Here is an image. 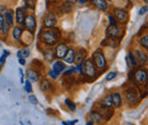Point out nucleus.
I'll use <instances>...</instances> for the list:
<instances>
[{"instance_id":"obj_1","label":"nucleus","mask_w":148,"mask_h":125,"mask_svg":"<svg viewBox=\"0 0 148 125\" xmlns=\"http://www.w3.org/2000/svg\"><path fill=\"white\" fill-rule=\"evenodd\" d=\"M41 40L48 46H54L58 41V34L54 30H46L41 34Z\"/></svg>"},{"instance_id":"obj_2","label":"nucleus","mask_w":148,"mask_h":125,"mask_svg":"<svg viewBox=\"0 0 148 125\" xmlns=\"http://www.w3.org/2000/svg\"><path fill=\"white\" fill-rule=\"evenodd\" d=\"M92 58H93L95 66L97 68H105L106 67L107 61H106V58H105V56H104V54L101 51H96L93 54Z\"/></svg>"},{"instance_id":"obj_3","label":"nucleus","mask_w":148,"mask_h":125,"mask_svg":"<svg viewBox=\"0 0 148 125\" xmlns=\"http://www.w3.org/2000/svg\"><path fill=\"white\" fill-rule=\"evenodd\" d=\"M82 72H83V74H86L89 77H92L96 75V66L90 59L84 60V63L82 65Z\"/></svg>"},{"instance_id":"obj_4","label":"nucleus","mask_w":148,"mask_h":125,"mask_svg":"<svg viewBox=\"0 0 148 125\" xmlns=\"http://www.w3.org/2000/svg\"><path fill=\"white\" fill-rule=\"evenodd\" d=\"M23 24H24V27H25L29 32H31V33H32V32H34L36 26H37L36 17H34L33 15H29V16H26V17L24 18Z\"/></svg>"},{"instance_id":"obj_5","label":"nucleus","mask_w":148,"mask_h":125,"mask_svg":"<svg viewBox=\"0 0 148 125\" xmlns=\"http://www.w3.org/2000/svg\"><path fill=\"white\" fill-rule=\"evenodd\" d=\"M134 80L137 83H147V72L143 68H139L137 70L136 73H134Z\"/></svg>"},{"instance_id":"obj_6","label":"nucleus","mask_w":148,"mask_h":125,"mask_svg":"<svg viewBox=\"0 0 148 125\" xmlns=\"http://www.w3.org/2000/svg\"><path fill=\"white\" fill-rule=\"evenodd\" d=\"M56 16L53 13H49L46 15V17L43 18V25L47 27V29H51L56 25Z\"/></svg>"},{"instance_id":"obj_7","label":"nucleus","mask_w":148,"mask_h":125,"mask_svg":"<svg viewBox=\"0 0 148 125\" xmlns=\"http://www.w3.org/2000/svg\"><path fill=\"white\" fill-rule=\"evenodd\" d=\"M125 93H127V100L129 101L130 104H136V102H138V93H137L136 89L130 88V89H128L125 91Z\"/></svg>"},{"instance_id":"obj_8","label":"nucleus","mask_w":148,"mask_h":125,"mask_svg":"<svg viewBox=\"0 0 148 125\" xmlns=\"http://www.w3.org/2000/svg\"><path fill=\"white\" fill-rule=\"evenodd\" d=\"M67 50H69V48H67V46H66L65 43H59V44H57L56 51H55L56 57H57V58H64V56L67 53Z\"/></svg>"},{"instance_id":"obj_9","label":"nucleus","mask_w":148,"mask_h":125,"mask_svg":"<svg viewBox=\"0 0 148 125\" xmlns=\"http://www.w3.org/2000/svg\"><path fill=\"white\" fill-rule=\"evenodd\" d=\"M114 15H115V18L117 20H120L121 23H125L127 22L128 15H127V12L124 9H120V8L114 9Z\"/></svg>"},{"instance_id":"obj_10","label":"nucleus","mask_w":148,"mask_h":125,"mask_svg":"<svg viewBox=\"0 0 148 125\" xmlns=\"http://www.w3.org/2000/svg\"><path fill=\"white\" fill-rule=\"evenodd\" d=\"M134 57H136V60L140 65H144L147 61V55L145 54L144 51H141V50H134Z\"/></svg>"},{"instance_id":"obj_11","label":"nucleus","mask_w":148,"mask_h":125,"mask_svg":"<svg viewBox=\"0 0 148 125\" xmlns=\"http://www.w3.org/2000/svg\"><path fill=\"white\" fill-rule=\"evenodd\" d=\"M92 3H93V6H95L96 8H98L99 10L105 12V10L108 9V3H107L106 0H92Z\"/></svg>"},{"instance_id":"obj_12","label":"nucleus","mask_w":148,"mask_h":125,"mask_svg":"<svg viewBox=\"0 0 148 125\" xmlns=\"http://www.w3.org/2000/svg\"><path fill=\"white\" fill-rule=\"evenodd\" d=\"M111 97H112V102H113V105H114L116 108L121 107V105H122L121 94H120L119 92H114V93H112L111 94Z\"/></svg>"},{"instance_id":"obj_13","label":"nucleus","mask_w":148,"mask_h":125,"mask_svg":"<svg viewBox=\"0 0 148 125\" xmlns=\"http://www.w3.org/2000/svg\"><path fill=\"white\" fill-rule=\"evenodd\" d=\"M5 22L7 23L8 26H13V24H14V12H13L12 9L6 10V14H5Z\"/></svg>"},{"instance_id":"obj_14","label":"nucleus","mask_w":148,"mask_h":125,"mask_svg":"<svg viewBox=\"0 0 148 125\" xmlns=\"http://www.w3.org/2000/svg\"><path fill=\"white\" fill-rule=\"evenodd\" d=\"M107 34L111 36V38H117L120 34V30L116 25H110L107 27Z\"/></svg>"},{"instance_id":"obj_15","label":"nucleus","mask_w":148,"mask_h":125,"mask_svg":"<svg viewBox=\"0 0 148 125\" xmlns=\"http://www.w3.org/2000/svg\"><path fill=\"white\" fill-rule=\"evenodd\" d=\"M26 75H27V79L30 82H37L39 80V73L34 70H27Z\"/></svg>"},{"instance_id":"obj_16","label":"nucleus","mask_w":148,"mask_h":125,"mask_svg":"<svg viewBox=\"0 0 148 125\" xmlns=\"http://www.w3.org/2000/svg\"><path fill=\"white\" fill-rule=\"evenodd\" d=\"M55 56H56L55 51H54L53 49H47V50L43 51V57H45V59H46L48 63H51V61L54 60Z\"/></svg>"},{"instance_id":"obj_17","label":"nucleus","mask_w":148,"mask_h":125,"mask_svg":"<svg viewBox=\"0 0 148 125\" xmlns=\"http://www.w3.org/2000/svg\"><path fill=\"white\" fill-rule=\"evenodd\" d=\"M74 55H75V51H74L73 49H69L67 53L64 56V60L66 63H69V64H73L74 61H75L74 60Z\"/></svg>"},{"instance_id":"obj_18","label":"nucleus","mask_w":148,"mask_h":125,"mask_svg":"<svg viewBox=\"0 0 148 125\" xmlns=\"http://www.w3.org/2000/svg\"><path fill=\"white\" fill-rule=\"evenodd\" d=\"M90 120L92 121L93 123H98V122L103 121V115H101L100 113L96 111V110H92V111L90 113Z\"/></svg>"},{"instance_id":"obj_19","label":"nucleus","mask_w":148,"mask_h":125,"mask_svg":"<svg viewBox=\"0 0 148 125\" xmlns=\"http://www.w3.org/2000/svg\"><path fill=\"white\" fill-rule=\"evenodd\" d=\"M65 70V64L64 63H62V61H56V63H54V65H53V71L57 72L58 74L59 73H62V72Z\"/></svg>"},{"instance_id":"obj_20","label":"nucleus","mask_w":148,"mask_h":125,"mask_svg":"<svg viewBox=\"0 0 148 125\" xmlns=\"http://www.w3.org/2000/svg\"><path fill=\"white\" fill-rule=\"evenodd\" d=\"M127 63H128L129 67H134V66L137 65V60H136V57H134L133 53H131V51H130L129 54H128V57H127Z\"/></svg>"},{"instance_id":"obj_21","label":"nucleus","mask_w":148,"mask_h":125,"mask_svg":"<svg viewBox=\"0 0 148 125\" xmlns=\"http://www.w3.org/2000/svg\"><path fill=\"white\" fill-rule=\"evenodd\" d=\"M84 57H86V51L83 49H81L77 55H74V60H76L79 64H82V61L84 60Z\"/></svg>"},{"instance_id":"obj_22","label":"nucleus","mask_w":148,"mask_h":125,"mask_svg":"<svg viewBox=\"0 0 148 125\" xmlns=\"http://www.w3.org/2000/svg\"><path fill=\"white\" fill-rule=\"evenodd\" d=\"M15 15H16V20H17V23L19 24H23V22H24V18H25V15H24V12H23V9H16V13H15Z\"/></svg>"},{"instance_id":"obj_23","label":"nucleus","mask_w":148,"mask_h":125,"mask_svg":"<svg viewBox=\"0 0 148 125\" xmlns=\"http://www.w3.org/2000/svg\"><path fill=\"white\" fill-rule=\"evenodd\" d=\"M22 33H23L22 27H19V26L14 27V30H13V36H14V39H15V40H17V41H18L19 39H21V36H22Z\"/></svg>"},{"instance_id":"obj_24","label":"nucleus","mask_w":148,"mask_h":125,"mask_svg":"<svg viewBox=\"0 0 148 125\" xmlns=\"http://www.w3.org/2000/svg\"><path fill=\"white\" fill-rule=\"evenodd\" d=\"M103 106H104V107H107V108H110V107H112V106H113L111 94H110V96H106V97H105V99L103 100Z\"/></svg>"},{"instance_id":"obj_25","label":"nucleus","mask_w":148,"mask_h":125,"mask_svg":"<svg viewBox=\"0 0 148 125\" xmlns=\"http://www.w3.org/2000/svg\"><path fill=\"white\" fill-rule=\"evenodd\" d=\"M29 55H30L29 49H23V50H19L17 53V57L18 58H26V57H29Z\"/></svg>"},{"instance_id":"obj_26","label":"nucleus","mask_w":148,"mask_h":125,"mask_svg":"<svg viewBox=\"0 0 148 125\" xmlns=\"http://www.w3.org/2000/svg\"><path fill=\"white\" fill-rule=\"evenodd\" d=\"M50 87H51V84H50L47 80H42V81H41V89L43 90V91L49 90L50 89Z\"/></svg>"},{"instance_id":"obj_27","label":"nucleus","mask_w":148,"mask_h":125,"mask_svg":"<svg viewBox=\"0 0 148 125\" xmlns=\"http://www.w3.org/2000/svg\"><path fill=\"white\" fill-rule=\"evenodd\" d=\"M65 104L67 105V107L70 108L72 111H74V110L76 109V106H75V104H74L73 101H71L70 99H66V100H65Z\"/></svg>"},{"instance_id":"obj_28","label":"nucleus","mask_w":148,"mask_h":125,"mask_svg":"<svg viewBox=\"0 0 148 125\" xmlns=\"http://www.w3.org/2000/svg\"><path fill=\"white\" fill-rule=\"evenodd\" d=\"M140 43H141V46L144 47V48H148V36H141V39H140Z\"/></svg>"},{"instance_id":"obj_29","label":"nucleus","mask_w":148,"mask_h":125,"mask_svg":"<svg viewBox=\"0 0 148 125\" xmlns=\"http://www.w3.org/2000/svg\"><path fill=\"white\" fill-rule=\"evenodd\" d=\"M24 89H25V91H26L27 93H31V92H32V84H31V82H30L29 80H27V81H25Z\"/></svg>"},{"instance_id":"obj_30","label":"nucleus","mask_w":148,"mask_h":125,"mask_svg":"<svg viewBox=\"0 0 148 125\" xmlns=\"http://www.w3.org/2000/svg\"><path fill=\"white\" fill-rule=\"evenodd\" d=\"M25 6H26L27 8L33 9L34 6H36V0H25Z\"/></svg>"},{"instance_id":"obj_31","label":"nucleus","mask_w":148,"mask_h":125,"mask_svg":"<svg viewBox=\"0 0 148 125\" xmlns=\"http://www.w3.org/2000/svg\"><path fill=\"white\" fill-rule=\"evenodd\" d=\"M116 75H117L116 72H110V73L107 74V76H106V81H112L113 79L116 77Z\"/></svg>"},{"instance_id":"obj_32","label":"nucleus","mask_w":148,"mask_h":125,"mask_svg":"<svg viewBox=\"0 0 148 125\" xmlns=\"http://www.w3.org/2000/svg\"><path fill=\"white\" fill-rule=\"evenodd\" d=\"M62 8H63V10H64L65 13H69V12H71V9H72V7H71V3H70V2L64 3Z\"/></svg>"},{"instance_id":"obj_33","label":"nucleus","mask_w":148,"mask_h":125,"mask_svg":"<svg viewBox=\"0 0 148 125\" xmlns=\"http://www.w3.org/2000/svg\"><path fill=\"white\" fill-rule=\"evenodd\" d=\"M29 100H30V102H31L32 105H38V99L33 94H31V96L29 97Z\"/></svg>"},{"instance_id":"obj_34","label":"nucleus","mask_w":148,"mask_h":125,"mask_svg":"<svg viewBox=\"0 0 148 125\" xmlns=\"http://www.w3.org/2000/svg\"><path fill=\"white\" fill-rule=\"evenodd\" d=\"M9 55V51H7V50H5L3 51V54H2V56H1V58H0V63H2L3 64V61H5V59H6V57Z\"/></svg>"},{"instance_id":"obj_35","label":"nucleus","mask_w":148,"mask_h":125,"mask_svg":"<svg viewBox=\"0 0 148 125\" xmlns=\"http://www.w3.org/2000/svg\"><path fill=\"white\" fill-rule=\"evenodd\" d=\"M58 75H59V74H58L57 72H55V71L49 72V76H50L51 79H57V77H58Z\"/></svg>"},{"instance_id":"obj_36","label":"nucleus","mask_w":148,"mask_h":125,"mask_svg":"<svg viewBox=\"0 0 148 125\" xmlns=\"http://www.w3.org/2000/svg\"><path fill=\"white\" fill-rule=\"evenodd\" d=\"M147 6H145V7H141L140 8V10H139V15H145L146 13H147Z\"/></svg>"},{"instance_id":"obj_37","label":"nucleus","mask_w":148,"mask_h":125,"mask_svg":"<svg viewBox=\"0 0 148 125\" xmlns=\"http://www.w3.org/2000/svg\"><path fill=\"white\" fill-rule=\"evenodd\" d=\"M5 23H6V22H5V17H3L2 15H0V30H2Z\"/></svg>"},{"instance_id":"obj_38","label":"nucleus","mask_w":148,"mask_h":125,"mask_svg":"<svg viewBox=\"0 0 148 125\" xmlns=\"http://www.w3.org/2000/svg\"><path fill=\"white\" fill-rule=\"evenodd\" d=\"M8 27H9V26L7 25V23H5V25H3V27H2V30H1L3 34H7V33H8Z\"/></svg>"},{"instance_id":"obj_39","label":"nucleus","mask_w":148,"mask_h":125,"mask_svg":"<svg viewBox=\"0 0 148 125\" xmlns=\"http://www.w3.org/2000/svg\"><path fill=\"white\" fill-rule=\"evenodd\" d=\"M107 17H108V20H110V25H116V22H115V19L112 17L111 15H108Z\"/></svg>"},{"instance_id":"obj_40","label":"nucleus","mask_w":148,"mask_h":125,"mask_svg":"<svg viewBox=\"0 0 148 125\" xmlns=\"http://www.w3.org/2000/svg\"><path fill=\"white\" fill-rule=\"evenodd\" d=\"M76 71L80 72V74H83V72H82V64H77L76 65Z\"/></svg>"},{"instance_id":"obj_41","label":"nucleus","mask_w":148,"mask_h":125,"mask_svg":"<svg viewBox=\"0 0 148 125\" xmlns=\"http://www.w3.org/2000/svg\"><path fill=\"white\" fill-rule=\"evenodd\" d=\"M19 74H21V82H22V83H24V79H23V71H22V70H19Z\"/></svg>"},{"instance_id":"obj_42","label":"nucleus","mask_w":148,"mask_h":125,"mask_svg":"<svg viewBox=\"0 0 148 125\" xmlns=\"http://www.w3.org/2000/svg\"><path fill=\"white\" fill-rule=\"evenodd\" d=\"M19 64L21 65H25V59L24 58H19Z\"/></svg>"},{"instance_id":"obj_43","label":"nucleus","mask_w":148,"mask_h":125,"mask_svg":"<svg viewBox=\"0 0 148 125\" xmlns=\"http://www.w3.org/2000/svg\"><path fill=\"white\" fill-rule=\"evenodd\" d=\"M67 2H70V3H74V2H76V0H66Z\"/></svg>"},{"instance_id":"obj_44","label":"nucleus","mask_w":148,"mask_h":125,"mask_svg":"<svg viewBox=\"0 0 148 125\" xmlns=\"http://www.w3.org/2000/svg\"><path fill=\"white\" fill-rule=\"evenodd\" d=\"M76 1H79V2H81V3H86V2H87V0H76Z\"/></svg>"},{"instance_id":"obj_45","label":"nucleus","mask_w":148,"mask_h":125,"mask_svg":"<svg viewBox=\"0 0 148 125\" xmlns=\"http://www.w3.org/2000/svg\"><path fill=\"white\" fill-rule=\"evenodd\" d=\"M145 2H148V0H145Z\"/></svg>"},{"instance_id":"obj_46","label":"nucleus","mask_w":148,"mask_h":125,"mask_svg":"<svg viewBox=\"0 0 148 125\" xmlns=\"http://www.w3.org/2000/svg\"><path fill=\"white\" fill-rule=\"evenodd\" d=\"M107 1H111V0H107Z\"/></svg>"}]
</instances>
